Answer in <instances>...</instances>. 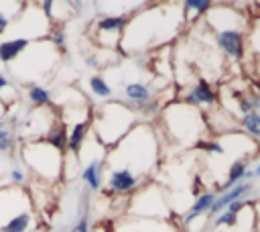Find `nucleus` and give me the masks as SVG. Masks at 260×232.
I'll return each instance as SVG.
<instances>
[{
  "instance_id": "nucleus-1",
  "label": "nucleus",
  "mask_w": 260,
  "mask_h": 232,
  "mask_svg": "<svg viewBox=\"0 0 260 232\" xmlns=\"http://www.w3.org/2000/svg\"><path fill=\"white\" fill-rule=\"evenodd\" d=\"M108 155L124 157L120 161H112L110 163L114 165L112 169H126L140 179V175H146V171L152 169L158 155V142H156L154 130L146 122H138L118 144H114L108 151Z\"/></svg>"
},
{
  "instance_id": "nucleus-2",
  "label": "nucleus",
  "mask_w": 260,
  "mask_h": 232,
  "mask_svg": "<svg viewBox=\"0 0 260 232\" xmlns=\"http://www.w3.org/2000/svg\"><path fill=\"white\" fill-rule=\"evenodd\" d=\"M138 112L132 106H126L122 102H108L91 112V130L95 140L110 151L114 144H118L136 124H138Z\"/></svg>"
},
{
  "instance_id": "nucleus-3",
  "label": "nucleus",
  "mask_w": 260,
  "mask_h": 232,
  "mask_svg": "<svg viewBox=\"0 0 260 232\" xmlns=\"http://www.w3.org/2000/svg\"><path fill=\"white\" fill-rule=\"evenodd\" d=\"M20 161L24 163V169L35 177V181L41 183H55L63 177V163L65 155L53 149L45 140H28L20 142Z\"/></svg>"
},
{
  "instance_id": "nucleus-4",
  "label": "nucleus",
  "mask_w": 260,
  "mask_h": 232,
  "mask_svg": "<svg viewBox=\"0 0 260 232\" xmlns=\"http://www.w3.org/2000/svg\"><path fill=\"white\" fill-rule=\"evenodd\" d=\"M160 116L165 120V126L169 134L181 142V144H197L201 138V130L205 128V120L195 106L189 104H175L167 106V110H160Z\"/></svg>"
},
{
  "instance_id": "nucleus-5",
  "label": "nucleus",
  "mask_w": 260,
  "mask_h": 232,
  "mask_svg": "<svg viewBox=\"0 0 260 232\" xmlns=\"http://www.w3.org/2000/svg\"><path fill=\"white\" fill-rule=\"evenodd\" d=\"M57 61H59V49L53 47L47 39H41V41H32L26 47V51L8 67L12 75H18L20 79H35L47 75Z\"/></svg>"
},
{
  "instance_id": "nucleus-6",
  "label": "nucleus",
  "mask_w": 260,
  "mask_h": 232,
  "mask_svg": "<svg viewBox=\"0 0 260 232\" xmlns=\"http://www.w3.org/2000/svg\"><path fill=\"white\" fill-rule=\"evenodd\" d=\"M128 20H130L128 14H104L91 24L89 35L98 45H102L106 49L120 47V41H122L124 28L128 26Z\"/></svg>"
},
{
  "instance_id": "nucleus-7",
  "label": "nucleus",
  "mask_w": 260,
  "mask_h": 232,
  "mask_svg": "<svg viewBox=\"0 0 260 232\" xmlns=\"http://www.w3.org/2000/svg\"><path fill=\"white\" fill-rule=\"evenodd\" d=\"M32 201L26 189L16 185L0 187V226H4L8 220L16 218L22 212H30Z\"/></svg>"
},
{
  "instance_id": "nucleus-8",
  "label": "nucleus",
  "mask_w": 260,
  "mask_h": 232,
  "mask_svg": "<svg viewBox=\"0 0 260 232\" xmlns=\"http://www.w3.org/2000/svg\"><path fill=\"white\" fill-rule=\"evenodd\" d=\"M207 22L209 26H213L217 33L219 31H242V14L238 10H234L232 6H213L207 10Z\"/></svg>"
},
{
  "instance_id": "nucleus-9",
  "label": "nucleus",
  "mask_w": 260,
  "mask_h": 232,
  "mask_svg": "<svg viewBox=\"0 0 260 232\" xmlns=\"http://www.w3.org/2000/svg\"><path fill=\"white\" fill-rule=\"evenodd\" d=\"M138 185V177L126 169H110L106 175V189L114 195L132 193Z\"/></svg>"
},
{
  "instance_id": "nucleus-10",
  "label": "nucleus",
  "mask_w": 260,
  "mask_h": 232,
  "mask_svg": "<svg viewBox=\"0 0 260 232\" xmlns=\"http://www.w3.org/2000/svg\"><path fill=\"white\" fill-rule=\"evenodd\" d=\"M217 47L232 59H242L246 51V37L244 31H219L215 35Z\"/></svg>"
},
{
  "instance_id": "nucleus-11",
  "label": "nucleus",
  "mask_w": 260,
  "mask_h": 232,
  "mask_svg": "<svg viewBox=\"0 0 260 232\" xmlns=\"http://www.w3.org/2000/svg\"><path fill=\"white\" fill-rule=\"evenodd\" d=\"M252 189H254V183H252V181H242V183H238V185H234V187H230V189L221 191V195H219V197H215L213 206L209 208L207 216L215 218V216H217V214H221V212H223L232 201H238V199H242V197L250 195V191H252Z\"/></svg>"
},
{
  "instance_id": "nucleus-12",
  "label": "nucleus",
  "mask_w": 260,
  "mask_h": 232,
  "mask_svg": "<svg viewBox=\"0 0 260 232\" xmlns=\"http://www.w3.org/2000/svg\"><path fill=\"white\" fill-rule=\"evenodd\" d=\"M108 155V153H106ZM106 155H98V157H91L79 171V177L81 181L91 189V191H98L102 189V183H104V167H106Z\"/></svg>"
},
{
  "instance_id": "nucleus-13",
  "label": "nucleus",
  "mask_w": 260,
  "mask_h": 232,
  "mask_svg": "<svg viewBox=\"0 0 260 232\" xmlns=\"http://www.w3.org/2000/svg\"><path fill=\"white\" fill-rule=\"evenodd\" d=\"M217 102V92H215V88L209 83V81H205V79H199L189 92H187V96H185V104H189V106H199V104H207V106H211V104H215Z\"/></svg>"
},
{
  "instance_id": "nucleus-14",
  "label": "nucleus",
  "mask_w": 260,
  "mask_h": 232,
  "mask_svg": "<svg viewBox=\"0 0 260 232\" xmlns=\"http://www.w3.org/2000/svg\"><path fill=\"white\" fill-rule=\"evenodd\" d=\"M89 120H91V118L79 120V122H75V124H71V126L67 128V153H69V155H75V157H77V153H79L81 147L85 144L87 134H89V130H91V122H89Z\"/></svg>"
},
{
  "instance_id": "nucleus-15",
  "label": "nucleus",
  "mask_w": 260,
  "mask_h": 232,
  "mask_svg": "<svg viewBox=\"0 0 260 232\" xmlns=\"http://www.w3.org/2000/svg\"><path fill=\"white\" fill-rule=\"evenodd\" d=\"M32 41L28 39H18V37H6V39H0V61L10 65L12 61H16L24 51L26 47L30 45Z\"/></svg>"
},
{
  "instance_id": "nucleus-16",
  "label": "nucleus",
  "mask_w": 260,
  "mask_h": 232,
  "mask_svg": "<svg viewBox=\"0 0 260 232\" xmlns=\"http://www.w3.org/2000/svg\"><path fill=\"white\" fill-rule=\"evenodd\" d=\"M24 6H26V2H14V0L4 2V0H0V37L8 31V26L16 20V16L24 10Z\"/></svg>"
},
{
  "instance_id": "nucleus-17",
  "label": "nucleus",
  "mask_w": 260,
  "mask_h": 232,
  "mask_svg": "<svg viewBox=\"0 0 260 232\" xmlns=\"http://www.w3.org/2000/svg\"><path fill=\"white\" fill-rule=\"evenodd\" d=\"M26 100L35 108H49L53 104L51 90L45 88V85H41V83H28L26 85Z\"/></svg>"
},
{
  "instance_id": "nucleus-18",
  "label": "nucleus",
  "mask_w": 260,
  "mask_h": 232,
  "mask_svg": "<svg viewBox=\"0 0 260 232\" xmlns=\"http://www.w3.org/2000/svg\"><path fill=\"white\" fill-rule=\"evenodd\" d=\"M35 222H37L35 210L22 212V214H18L16 218L8 220L4 226H0V232H30V230L35 228Z\"/></svg>"
},
{
  "instance_id": "nucleus-19",
  "label": "nucleus",
  "mask_w": 260,
  "mask_h": 232,
  "mask_svg": "<svg viewBox=\"0 0 260 232\" xmlns=\"http://www.w3.org/2000/svg\"><path fill=\"white\" fill-rule=\"evenodd\" d=\"M215 193H211V191H207V193H201L195 201H193V206L189 208V212L185 214V218H183V224L187 226L189 222H193L195 218H199V216H203V214H207L209 212V208L213 206V201H215Z\"/></svg>"
},
{
  "instance_id": "nucleus-20",
  "label": "nucleus",
  "mask_w": 260,
  "mask_h": 232,
  "mask_svg": "<svg viewBox=\"0 0 260 232\" xmlns=\"http://www.w3.org/2000/svg\"><path fill=\"white\" fill-rule=\"evenodd\" d=\"M248 163H250V159H236V161L228 167V175H225V181H223V185L219 187V191H225V189H230V187L242 183V179H244V175H246V171H248Z\"/></svg>"
},
{
  "instance_id": "nucleus-21",
  "label": "nucleus",
  "mask_w": 260,
  "mask_h": 232,
  "mask_svg": "<svg viewBox=\"0 0 260 232\" xmlns=\"http://www.w3.org/2000/svg\"><path fill=\"white\" fill-rule=\"evenodd\" d=\"M124 96L130 102H134L136 106H140V104H146L152 100V90L148 85H144L142 81H132V83L124 85Z\"/></svg>"
},
{
  "instance_id": "nucleus-22",
  "label": "nucleus",
  "mask_w": 260,
  "mask_h": 232,
  "mask_svg": "<svg viewBox=\"0 0 260 232\" xmlns=\"http://www.w3.org/2000/svg\"><path fill=\"white\" fill-rule=\"evenodd\" d=\"M45 142H49L53 149H57L59 153H67V128H65V124L61 122V118L55 122V126L47 132V136L43 138Z\"/></svg>"
},
{
  "instance_id": "nucleus-23",
  "label": "nucleus",
  "mask_w": 260,
  "mask_h": 232,
  "mask_svg": "<svg viewBox=\"0 0 260 232\" xmlns=\"http://www.w3.org/2000/svg\"><path fill=\"white\" fill-rule=\"evenodd\" d=\"M16 142H18L16 128L6 118L0 120V153H12Z\"/></svg>"
},
{
  "instance_id": "nucleus-24",
  "label": "nucleus",
  "mask_w": 260,
  "mask_h": 232,
  "mask_svg": "<svg viewBox=\"0 0 260 232\" xmlns=\"http://www.w3.org/2000/svg\"><path fill=\"white\" fill-rule=\"evenodd\" d=\"M87 88H89V92L95 96V98H110L112 96V85L106 81V77L104 75H89V79H87Z\"/></svg>"
},
{
  "instance_id": "nucleus-25",
  "label": "nucleus",
  "mask_w": 260,
  "mask_h": 232,
  "mask_svg": "<svg viewBox=\"0 0 260 232\" xmlns=\"http://www.w3.org/2000/svg\"><path fill=\"white\" fill-rule=\"evenodd\" d=\"M240 126L260 142V112H248L240 116Z\"/></svg>"
},
{
  "instance_id": "nucleus-26",
  "label": "nucleus",
  "mask_w": 260,
  "mask_h": 232,
  "mask_svg": "<svg viewBox=\"0 0 260 232\" xmlns=\"http://www.w3.org/2000/svg\"><path fill=\"white\" fill-rule=\"evenodd\" d=\"M183 8H185L187 18H193V16L197 18L201 14H207V10L211 8V2H207V0H187L183 4Z\"/></svg>"
},
{
  "instance_id": "nucleus-27",
  "label": "nucleus",
  "mask_w": 260,
  "mask_h": 232,
  "mask_svg": "<svg viewBox=\"0 0 260 232\" xmlns=\"http://www.w3.org/2000/svg\"><path fill=\"white\" fill-rule=\"evenodd\" d=\"M238 222H240V214H232V212H225L223 210L221 214L215 216L211 228H215V230H219V228H236Z\"/></svg>"
},
{
  "instance_id": "nucleus-28",
  "label": "nucleus",
  "mask_w": 260,
  "mask_h": 232,
  "mask_svg": "<svg viewBox=\"0 0 260 232\" xmlns=\"http://www.w3.org/2000/svg\"><path fill=\"white\" fill-rule=\"evenodd\" d=\"M47 41H49L53 47L63 49V47H65V41H67V37H65V28H63L61 24H51L49 35H47Z\"/></svg>"
},
{
  "instance_id": "nucleus-29",
  "label": "nucleus",
  "mask_w": 260,
  "mask_h": 232,
  "mask_svg": "<svg viewBox=\"0 0 260 232\" xmlns=\"http://www.w3.org/2000/svg\"><path fill=\"white\" fill-rule=\"evenodd\" d=\"M8 181L10 185H16V187H22L26 181H28V173L24 167H12L8 171Z\"/></svg>"
},
{
  "instance_id": "nucleus-30",
  "label": "nucleus",
  "mask_w": 260,
  "mask_h": 232,
  "mask_svg": "<svg viewBox=\"0 0 260 232\" xmlns=\"http://www.w3.org/2000/svg\"><path fill=\"white\" fill-rule=\"evenodd\" d=\"M246 43H250V47H252L256 53H260V20H258V22L254 24V28L250 31Z\"/></svg>"
},
{
  "instance_id": "nucleus-31",
  "label": "nucleus",
  "mask_w": 260,
  "mask_h": 232,
  "mask_svg": "<svg viewBox=\"0 0 260 232\" xmlns=\"http://www.w3.org/2000/svg\"><path fill=\"white\" fill-rule=\"evenodd\" d=\"M4 92H10L12 96H16L14 92V85H12V81H10V77H6L4 73H0V100L4 102Z\"/></svg>"
},
{
  "instance_id": "nucleus-32",
  "label": "nucleus",
  "mask_w": 260,
  "mask_h": 232,
  "mask_svg": "<svg viewBox=\"0 0 260 232\" xmlns=\"http://www.w3.org/2000/svg\"><path fill=\"white\" fill-rule=\"evenodd\" d=\"M69 232H89V220H87V214H83L71 228Z\"/></svg>"
},
{
  "instance_id": "nucleus-33",
  "label": "nucleus",
  "mask_w": 260,
  "mask_h": 232,
  "mask_svg": "<svg viewBox=\"0 0 260 232\" xmlns=\"http://www.w3.org/2000/svg\"><path fill=\"white\" fill-rule=\"evenodd\" d=\"M83 63H85L89 69H100V67H102V61L98 59V55H85Z\"/></svg>"
},
{
  "instance_id": "nucleus-34",
  "label": "nucleus",
  "mask_w": 260,
  "mask_h": 232,
  "mask_svg": "<svg viewBox=\"0 0 260 232\" xmlns=\"http://www.w3.org/2000/svg\"><path fill=\"white\" fill-rule=\"evenodd\" d=\"M254 216H256V232H260V204L258 206H254Z\"/></svg>"
},
{
  "instance_id": "nucleus-35",
  "label": "nucleus",
  "mask_w": 260,
  "mask_h": 232,
  "mask_svg": "<svg viewBox=\"0 0 260 232\" xmlns=\"http://www.w3.org/2000/svg\"><path fill=\"white\" fill-rule=\"evenodd\" d=\"M8 110H10V108H8V106H6V104L0 100V120H4V118L8 116Z\"/></svg>"
},
{
  "instance_id": "nucleus-36",
  "label": "nucleus",
  "mask_w": 260,
  "mask_h": 232,
  "mask_svg": "<svg viewBox=\"0 0 260 232\" xmlns=\"http://www.w3.org/2000/svg\"><path fill=\"white\" fill-rule=\"evenodd\" d=\"M254 175H256V177H260V163L256 165V169H254Z\"/></svg>"
}]
</instances>
